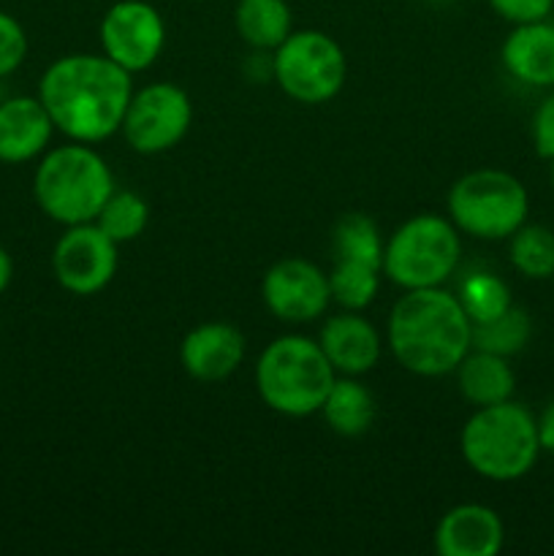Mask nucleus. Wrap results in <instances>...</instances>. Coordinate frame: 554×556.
<instances>
[{"label":"nucleus","mask_w":554,"mask_h":556,"mask_svg":"<svg viewBox=\"0 0 554 556\" xmlns=\"http://www.w3.org/2000/svg\"><path fill=\"white\" fill-rule=\"evenodd\" d=\"M532 324L527 309L511 304L503 315L483 324H473V348L494 353V356L511 358L530 342Z\"/></svg>","instance_id":"nucleus-23"},{"label":"nucleus","mask_w":554,"mask_h":556,"mask_svg":"<svg viewBox=\"0 0 554 556\" xmlns=\"http://www.w3.org/2000/svg\"><path fill=\"white\" fill-rule=\"evenodd\" d=\"M101 49L109 60L139 74L155 65L166 43V22L147 0H117L101 20Z\"/></svg>","instance_id":"nucleus-11"},{"label":"nucleus","mask_w":554,"mask_h":556,"mask_svg":"<svg viewBox=\"0 0 554 556\" xmlns=\"http://www.w3.org/2000/svg\"><path fill=\"white\" fill-rule=\"evenodd\" d=\"M335 367L318 340L286 334L272 340L255 362V391L269 410L288 418H307L320 413Z\"/></svg>","instance_id":"nucleus-5"},{"label":"nucleus","mask_w":554,"mask_h":556,"mask_svg":"<svg viewBox=\"0 0 554 556\" xmlns=\"http://www.w3.org/2000/svg\"><path fill=\"white\" fill-rule=\"evenodd\" d=\"M234 27L250 49L275 52L293 33V16L286 0H239Z\"/></svg>","instance_id":"nucleus-20"},{"label":"nucleus","mask_w":554,"mask_h":556,"mask_svg":"<svg viewBox=\"0 0 554 556\" xmlns=\"http://www.w3.org/2000/svg\"><path fill=\"white\" fill-rule=\"evenodd\" d=\"M503 519L481 503H462L445 510L435 530V552L440 556H494L503 552Z\"/></svg>","instance_id":"nucleus-15"},{"label":"nucleus","mask_w":554,"mask_h":556,"mask_svg":"<svg viewBox=\"0 0 554 556\" xmlns=\"http://www.w3.org/2000/svg\"><path fill=\"white\" fill-rule=\"evenodd\" d=\"M462 258L459 228L440 215H416L402 223L383 248V275L402 291L440 288Z\"/></svg>","instance_id":"nucleus-6"},{"label":"nucleus","mask_w":554,"mask_h":556,"mask_svg":"<svg viewBox=\"0 0 554 556\" xmlns=\"http://www.w3.org/2000/svg\"><path fill=\"white\" fill-rule=\"evenodd\" d=\"M320 351L326 353L329 364L337 375H367L369 369L378 367L383 356V340L378 329L364 318L362 313L342 309L324 320L318 334Z\"/></svg>","instance_id":"nucleus-14"},{"label":"nucleus","mask_w":554,"mask_h":556,"mask_svg":"<svg viewBox=\"0 0 554 556\" xmlns=\"http://www.w3.org/2000/svg\"><path fill=\"white\" fill-rule=\"evenodd\" d=\"M449 220L462 233L483 242L508 239L527 223V188L503 168H476L456 179L449 190Z\"/></svg>","instance_id":"nucleus-7"},{"label":"nucleus","mask_w":554,"mask_h":556,"mask_svg":"<svg viewBox=\"0 0 554 556\" xmlns=\"http://www.w3.org/2000/svg\"><path fill=\"white\" fill-rule=\"evenodd\" d=\"M54 136V123L38 96L0 101V163L20 166L41 157Z\"/></svg>","instance_id":"nucleus-16"},{"label":"nucleus","mask_w":554,"mask_h":556,"mask_svg":"<svg viewBox=\"0 0 554 556\" xmlns=\"http://www.w3.org/2000/svg\"><path fill=\"white\" fill-rule=\"evenodd\" d=\"M511 266L527 280L554 277V231L541 223H525L508 237Z\"/></svg>","instance_id":"nucleus-21"},{"label":"nucleus","mask_w":554,"mask_h":556,"mask_svg":"<svg viewBox=\"0 0 554 556\" xmlns=\"http://www.w3.org/2000/svg\"><path fill=\"white\" fill-rule=\"evenodd\" d=\"M386 345L402 369L418 378H443L473 348V320L459 296L440 288L405 291L389 315Z\"/></svg>","instance_id":"nucleus-2"},{"label":"nucleus","mask_w":554,"mask_h":556,"mask_svg":"<svg viewBox=\"0 0 554 556\" xmlns=\"http://www.w3.org/2000/svg\"><path fill=\"white\" fill-rule=\"evenodd\" d=\"M320 416L340 438H362L375 421V400L358 378L337 375L320 407Z\"/></svg>","instance_id":"nucleus-19"},{"label":"nucleus","mask_w":554,"mask_h":556,"mask_svg":"<svg viewBox=\"0 0 554 556\" xmlns=\"http://www.w3.org/2000/svg\"><path fill=\"white\" fill-rule=\"evenodd\" d=\"M538 421V440H541V451L554 456V402H549L543 407L541 416L536 418Z\"/></svg>","instance_id":"nucleus-30"},{"label":"nucleus","mask_w":554,"mask_h":556,"mask_svg":"<svg viewBox=\"0 0 554 556\" xmlns=\"http://www.w3.org/2000/svg\"><path fill=\"white\" fill-rule=\"evenodd\" d=\"M261 296L282 324H310L331 304L329 275L307 258H282L266 269Z\"/></svg>","instance_id":"nucleus-12"},{"label":"nucleus","mask_w":554,"mask_h":556,"mask_svg":"<svg viewBox=\"0 0 554 556\" xmlns=\"http://www.w3.org/2000/svg\"><path fill=\"white\" fill-rule=\"evenodd\" d=\"M505 71L527 87H554V25L527 22L514 25L500 49Z\"/></svg>","instance_id":"nucleus-17"},{"label":"nucleus","mask_w":554,"mask_h":556,"mask_svg":"<svg viewBox=\"0 0 554 556\" xmlns=\"http://www.w3.org/2000/svg\"><path fill=\"white\" fill-rule=\"evenodd\" d=\"M130 76L106 54H65L47 65L36 96L65 139L101 144L123 128L134 96Z\"/></svg>","instance_id":"nucleus-1"},{"label":"nucleus","mask_w":554,"mask_h":556,"mask_svg":"<svg viewBox=\"0 0 554 556\" xmlns=\"http://www.w3.org/2000/svg\"><path fill=\"white\" fill-rule=\"evenodd\" d=\"M459 302L465 307L467 318L473 324H483V320H492L498 315H503L511 307V291L498 275L492 271H476V275H467V280L459 288Z\"/></svg>","instance_id":"nucleus-26"},{"label":"nucleus","mask_w":554,"mask_h":556,"mask_svg":"<svg viewBox=\"0 0 554 556\" xmlns=\"http://www.w3.org/2000/svg\"><path fill=\"white\" fill-rule=\"evenodd\" d=\"M27 33L16 16L0 11V79L14 74L27 58Z\"/></svg>","instance_id":"nucleus-27"},{"label":"nucleus","mask_w":554,"mask_h":556,"mask_svg":"<svg viewBox=\"0 0 554 556\" xmlns=\"http://www.w3.org/2000/svg\"><path fill=\"white\" fill-rule=\"evenodd\" d=\"M454 372L462 396H465L470 405L487 407L498 405V402L514 400L516 375L514 369H511L508 358L470 348V353L462 358L459 367H456Z\"/></svg>","instance_id":"nucleus-18"},{"label":"nucleus","mask_w":554,"mask_h":556,"mask_svg":"<svg viewBox=\"0 0 554 556\" xmlns=\"http://www.w3.org/2000/svg\"><path fill=\"white\" fill-rule=\"evenodd\" d=\"M112 193V168L92 144L68 141L38 157L33 195L38 210L63 228L96 220Z\"/></svg>","instance_id":"nucleus-3"},{"label":"nucleus","mask_w":554,"mask_h":556,"mask_svg":"<svg viewBox=\"0 0 554 556\" xmlns=\"http://www.w3.org/2000/svg\"><path fill=\"white\" fill-rule=\"evenodd\" d=\"M244 351L248 345L237 326L212 320L196 326L182 337L179 364L199 383H221L242 367Z\"/></svg>","instance_id":"nucleus-13"},{"label":"nucleus","mask_w":554,"mask_h":556,"mask_svg":"<svg viewBox=\"0 0 554 556\" xmlns=\"http://www.w3.org/2000/svg\"><path fill=\"white\" fill-rule=\"evenodd\" d=\"M383 248L386 242L375 220L362 215V212H351V215L340 217L335 233H331L335 261H362V264L378 266L383 271Z\"/></svg>","instance_id":"nucleus-22"},{"label":"nucleus","mask_w":554,"mask_h":556,"mask_svg":"<svg viewBox=\"0 0 554 556\" xmlns=\"http://www.w3.org/2000/svg\"><path fill=\"white\" fill-rule=\"evenodd\" d=\"M190 123L193 103L188 92L172 81H152L134 90L119 134L139 155H161L188 136Z\"/></svg>","instance_id":"nucleus-9"},{"label":"nucleus","mask_w":554,"mask_h":556,"mask_svg":"<svg viewBox=\"0 0 554 556\" xmlns=\"http://www.w3.org/2000/svg\"><path fill=\"white\" fill-rule=\"evenodd\" d=\"M532 144L543 161H554V92H549L532 114Z\"/></svg>","instance_id":"nucleus-29"},{"label":"nucleus","mask_w":554,"mask_h":556,"mask_svg":"<svg viewBox=\"0 0 554 556\" xmlns=\"http://www.w3.org/2000/svg\"><path fill=\"white\" fill-rule=\"evenodd\" d=\"M378 266L362 264V261H335L329 271V291L331 302L340 304L342 309L362 313L378 299L380 291Z\"/></svg>","instance_id":"nucleus-24"},{"label":"nucleus","mask_w":554,"mask_h":556,"mask_svg":"<svg viewBox=\"0 0 554 556\" xmlns=\"http://www.w3.org/2000/svg\"><path fill=\"white\" fill-rule=\"evenodd\" d=\"M552 166H549V179H552V188H554V161H549Z\"/></svg>","instance_id":"nucleus-32"},{"label":"nucleus","mask_w":554,"mask_h":556,"mask_svg":"<svg viewBox=\"0 0 554 556\" xmlns=\"http://www.w3.org/2000/svg\"><path fill=\"white\" fill-rule=\"evenodd\" d=\"M272 79L291 101L318 106L340 96L348 76V60L329 33L293 30L272 52Z\"/></svg>","instance_id":"nucleus-8"},{"label":"nucleus","mask_w":554,"mask_h":556,"mask_svg":"<svg viewBox=\"0 0 554 556\" xmlns=\"http://www.w3.org/2000/svg\"><path fill=\"white\" fill-rule=\"evenodd\" d=\"M494 14L503 16L511 25H527V22L549 20L554 0H487Z\"/></svg>","instance_id":"nucleus-28"},{"label":"nucleus","mask_w":554,"mask_h":556,"mask_svg":"<svg viewBox=\"0 0 554 556\" xmlns=\"http://www.w3.org/2000/svg\"><path fill=\"white\" fill-rule=\"evenodd\" d=\"M11 280H14V261H11V253L9 250L0 244V296H3L5 291H9Z\"/></svg>","instance_id":"nucleus-31"},{"label":"nucleus","mask_w":554,"mask_h":556,"mask_svg":"<svg viewBox=\"0 0 554 556\" xmlns=\"http://www.w3.org/2000/svg\"><path fill=\"white\" fill-rule=\"evenodd\" d=\"M117 242L96 223L65 226L52 250V275L74 296H96L117 275Z\"/></svg>","instance_id":"nucleus-10"},{"label":"nucleus","mask_w":554,"mask_h":556,"mask_svg":"<svg viewBox=\"0 0 554 556\" xmlns=\"http://www.w3.org/2000/svg\"><path fill=\"white\" fill-rule=\"evenodd\" d=\"M92 223L117 244L134 242L150 223V204L134 190H114Z\"/></svg>","instance_id":"nucleus-25"},{"label":"nucleus","mask_w":554,"mask_h":556,"mask_svg":"<svg viewBox=\"0 0 554 556\" xmlns=\"http://www.w3.org/2000/svg\"><path fill=\"white\" fill-rule=\"evenodd\" d=\"M459 451L476 476L494 483L519 481L541 456L536 416L514 400L476 407L462 427Z\"/></svg>","instance_id":"nucleus-4"}]
</instances>
